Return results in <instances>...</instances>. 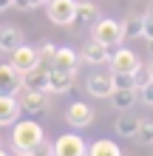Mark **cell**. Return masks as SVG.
<instances>
[{"label": "cell", "instance_id": "obj_1", "mask_svg": "<svg viewBox=\"0 0 153 156\" xmlns=\"http://www.w3.org/2000/svg\"><path fill=\"white\" fill-rule=\"evenodd\" d=\"M46 133L37 125V119H17L12 131V148L17 156H37V148L43 145Z\"/></svg>", "mask_w": 153, "mask_h": 156}, {"label": "cell", "instance_id": "obj_2", "mask_svg": "<svg viewBox=\"0 0 153 156\" xmlns=\"http://www.w3.org/2000/svg\"><path fill=\"white\" fill-rule=\"evenodd\" d=\"M46 14L54 26H71L77 20V0H46Z\"/></svg>", "mask_w": 153, "mask_h": 156}, {"label": "cell", "instance_id": "obj_3", "mask_svg": "<svg viewBox=\"0 0 153 156\" xmlns=\"http://www.w3.org/2000/svg\"><path fill=\"white\" fill-rule=\"evenodd\" d=\"M94 40H99L105 45H119L122 37V23L119 20H111V17H99L94 23Z\"/></svg>", "mask_w": 153, "mask_h": 156}, {"label": "cell", "instance_id": "obj_4", "mask_svg": "<svg viewBox=\"0 0 153 156\" xmlns=\"http://www.w3.org/2000/svg\"><path fill=\"white\" fill-rule=\"evenodd\" d=\"M85 153H88V145L77 133H62L54 142V156H85Z\"/></svg>", "mask_w": 153, "mask_h": 156}, {"label": "cell", "instance_id": "obj_5", "mask_svg": "<svg viewBox=\"0 0 153 156\" xmlns=\"http://www.w3.org/2000/svg\"><path fill=\"white\" fill-rule=\"evenodd\" d=\"M20 91H23V74L12 66V62H3V66H0V94L17 97Z\"/></svg>", "mask_w": 153, "mask_h": 156}, {"label": "cell", "instance_id": "obj_6", "mask_svg": "<svg viewBox=\"0 0 153 156\" xmlns=\"http://www.w3.org/2000/svg\"><path fill=\"white\" fill-rule=\"evenodd\" d=\"M108 62H111L113 71H125V74H136V71H142V62H139V57L130 48H116Z\"/></svg>", "mask_w": 153, "mask_h": 156}, {"label": "cell", "instance_id": "obj_7", "mask_svg": "<svg viewBox=\"0 0 153 156\" xmlns=\"http://www.w3.org/2000/svg\"><path fill=\"white\" fill-rule=\"evenodd\" d=\"M71 88H74V71L51 66L48 68V94H68Z\"/></svg>", "mask_w": 153, "mask_h": 156}, {"label": "cell", "instance_id": "obj_8", "mask_svg": "<svg viewBox=\"0 0 153 156\" xmlns=\"http://www.w3.org/2000/svg\"><path fill=\"white\" fill-rule=\"evenodd\" d=\"M65 122L71 128H85V125H91L94 122V108L88 105V102H71L68 105V111H65Z\"/></svg>", "mask_w": 153, "mask_h": 156}, {"label": "cell", "instance_id": "obj_9", "mask_svg": "<svg viewBox=\"0 0 153 156\" xmlns=\"http://www.w3.org/2000/svg\"><path fill=\"white\" fill-rule=\"evenodd\" d=\"M48 91H34V88H23V111L26 114H46L48 111Z\"/></svg>", "mask_w": 153, "mask_h": 156}, {"label": "cell", "instance_id": "obj_10", "mask_svg": "<svg viewBox=\"0 0 153 156\" xmlns=\"http://www.w3.org/2000/svg\"><path fill=\"white\" fill-rule=\"evenodd\" d=\"M12 66L20 71V74H29L31 68H37V66H40V60H37V48L17 45V48L12 51Z\"/></svg>", "mask_w": 153, "mask_h": 156}, {"label": "cell", "instance_id": "obj_11", "mask_svg": "<svg viewBox=\"0 0 153 156\" xmlns=\"http://www.w3.org/2000/svg\"><path fill=\"white\" fill-rule=\"evenodd\" d=\"M23 114L20 99L12 94H0V125H14Z\"/></svg>", "mask_w": 153, "mask_h": 156}, {"label": "cell", "instance_id": "obj_12", "mask_svg": "<svg viewBox=\"0 0 153 156\" xmlns=\"http://www.w3.org/2000/svg\"><path fill=\"white\" fill-rule=\"evenodd\" d=\"M82 60L88 62V66H102V62L111 60V45H105V43H99V40L85 43V48H82Z\"/></svg>", "mask_w": 153, "mask_h": 156}, {"label": "cell", "instance_id": "obj_13", "mask_svg": "<svg viewBox=\"0 0 153 156\" xmlns=\"http://www.w3.org/2000/svg\"><path fill=\"white\" fill-rule=\"evenodd\" d=\"M85 88H88V94H91V97L105 99V97L113 94V80H111V74H91Z\"/></svg>", "mask_w": 153, "mask_h": 156}, {"label": "cell", "instance_id": "obj_14", "mask_svg": "<svg viewBox=\"0 0 153 156\" xmlns=\"http://www.w3.org/2000/svg\"><path fill=\"white\" fill-rule=\"evenodd\" d=\"M23 88H34V91H48V68L37 66L29 74H23Z\"/></svg>", "mask_w": 153, "mask_h": 156}, {"label": "cell", "instance_id": "obj_15", "mask_svg": "<svg viewBox=\"0 0 153 156\" xmlns=\"http://www.w3.org/2000/svg\"><path fill=\"white\" fill-rule=\"evenodd\" d=\"M17 45H23V34L14 26H0V51L12 54Z\"/></svg>", "mask_w": 153, "mask_h": 156}, {"label": "cell", "instance_id": "obj_16", "mask_svg": "<svg viewBox=\"0 0 153 156\" xmlns=\"http://www.w3.org/2000/svg\"><path fill=\"white\" fill-rule=\"evenodd\" d=\"M136 97H139V88H113L111 102H113V108H119V111H128V108H133Z\"/></svg>", "mask_w": 153, "mask_h": 156}, {"label": "cell", "instance_id": "obj_17", "mask_svg": "<svg viewBox=\"0 0 153 156\" xmlns=\"http://www.w3.org/2000/svg\"><path fill=\"white\" fill-rule=\"evenodd\" d=\"M113 128H116V133H119V136H125V139H133V136H136V131H139V116L122 111Z\"/></svg>", "mask_w": 153, "mask_h": 156}, {"label": "cell", "instance_id": "obj_18", "mask_svg": "<svg viewBox=\"0 0 153 156\" xmlns=\"http://www.w3.org/2000/svg\"><path fill=\"white\" fill-rule=\"evenodd\" d=\"M79 54L74 48H57V54H54V66L57 68H65V71H74L77 74V68H79Z\"/></svg>", "mask_w": 153, "mask_h": 156}, {"label": "cell", "instance_id": "obj_19", "mask_svg": "<svg viewBox=\"0 0 153 156\" xmlns=\"http://www.w3.org/2000/svg\"><path fill=\"white\" fill-rule=\"evenodd\" d=\"M145 31V14H130L122 20V37L125 40H136Z\"/></svg>", "mask_w": 153, "mask_h": 156}, {"label": "cell", "instance_id": "obj_20", "mask_svg": "<svg viewBox=\"0 0 153 156\" xmlns=\"http://www.w3.org/2000/svg\"><path fill=\"white\" fill-rule=\"evenodd\" d=\"M85 156H122V151H119V145L111 142V139H96L94 145H88Z\"/></svg>", "mask_w": 153, "mask_h": 156}, {"label": "cell", "instance_id": "obj_21", "mask_svg": "<svg viewBox=\"0 0 153 156\" xmlns=\"http://www.w3.org/2000/svg\"><path fill=\"white\" fill-rule=\"evenodd\" d=\"M77 20L79 23H96L99 20V9L91 0H77Z\"/></svg>", "mask_w": 153, "mask_h": 156}, {"label": "cell", "instance_id": "obj_22", "mask_svg": "<svg viewBox=\"0 0 153 156\" xmlns=\"http://www.w3.org/2000/svg\"><path fill=\"white\" fill-rule=\"evenodd\" d=\"M111 80H113V88H139V82H142V71H136V74L113 71V74H111Z\"/></svg>", "mask_w": 153, "mask_h": 156}, {"label": "cell", "instance_id": "obj_23", "mask_svg": "<svg viewBox=\"0 0 153 156\" xmlns=\"http://www.w3.org/2000/svg\"><path fill=\"white\" fill-rule=\"evenodd\" d=\"M133 139L139 145H153V119H139V131Z\"/></svg>", "mask_w": 153, "mask_h": 156}, {"label": "cell", "instance_id": "obj_24", "mask_svg": "<svg viewBox=\"0 0 153 156\" xmlns=\"http://www.w3.org/2000/svg\"><path fill=\"white\" fill-rule=\"evenodd\" d=\"M54 54H57V45H54V43H43L40 48H37V60H40V66L51 68V66H54Z\"/></svg>", "mask_w": 153, "mask_h": 156}, {"label": "cell", "instance_id": "obj_25", "mask_svg": "<svg viewBox=\"0 0 153 156\" xmlns=\"http://www.w3.org/2000/svg\"><path fill=\"white\" fill-rule=\"evenodd\" d=\"M139 97H142V102H145V105L153 108V80L139 82Z\"/></svg>", "mask_w": 153, "mask_h": 156}, {"label": "cell", "instance_id": "obj_26", "mask_svg": "<svg viewBox=\"0 0 153 156\" xmlns=\"http://www.w3.org/2000/svg\"><path fill=\"white\" fill-rule=\"evenodd\" d=\"M46 0H12L14 9H20V12H34L37 6H43Z\"/></svg>", "mask_w": 153, "mask_h": 156}, {"label": "cell", "instance_id": "obj_27", "mask_svg": "<svg viewBox=\"0 0 153 156\" xmlns=\"http://www.w3.org/2000/svg\"><path fill=\"white\" fill-rule=\"evenodd\" d=\"M142 37L145 40H153V17L145 14V31H142Z\"/></svg>", "mask_w": 153, "mask_h": 156}, {"label": "cell", "instance_id": "obj_28", "mask_svg": "<svg viewBox=\"0 0 153 156\" xmlns=\"http://www.w3.org/2000/svg\"><path fill=\"white\" fill-rule=\"evenodd\" d=\"M6 9H12V0H0V12H6Z\"/></svg>", "mask_w": 153, "mask_h": 156}, {"label": "cell", "instance_id": "obj_29", "mask_svg": "<svg viewBox=\"0 0 153 156\" xmlns=\"http://www.w3.org/2000/svg\"><path fill=\"white\" fill-rule=\"evenodd\" d=\"M148 80H153V60H150V66H148Z\"/></svg>", "mask_w": 153, "mask_h": 156}, {"label": "cell", "instance_id": "obj_30", "mask_svg": "<svg viewBox=\"0 0 153 156\" xmlns=\"http://www.w3.org/2000/svg\"><path fill=\"white\" fill-rule=\"evenodd\" d=\"M148 48H150V54H153V40H148Z\"/></svg>", "mask_w": 153, "mask_h": 156}, {"label": "cell", "instance_id": "obj_31", "mask_svg": "<svg viewBox=\"0 0 153 156\" xmlns=\"http://www.w3.org/2000/svg\"><path fill=\"white\" fill-rule=\"evenodd\" d=\"M148 14H150V17H153V3H150V6H148Z\"/></svg>", "mask_w": 153, "mask_h": 156}, {"label": "cell", "instance_id": "obj_32", "mask_svg": "<svg viewBox=\"0 0 153 156\" xmlns=\"http://www.w3.org/2000/svg\"><path fill=\"white\" fill-rule=\"evenodd\" d=\"M0 156H9V153H6V151H0Z\"/></svg>", "mask_w": 153, "mask_h": 156}]
</instances>
